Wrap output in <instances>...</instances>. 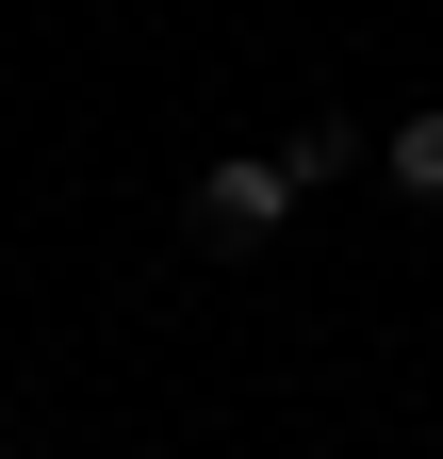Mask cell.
Here are the masks:
<instances>
[{"label": "cell", "mask_w": 443, "mask_h": 459, "mask_svg": "<svg viewBox=\"0 0 443 459\" xmlns=\"http://www.w3.org/2000/svg\"><path fill=\"white\" fill-rule=\"evenodd\" d=\"M378 164H395V197H443V99L395 115V148H378Z\"/></svg>", "instance_id": "7a4b0ae2"}, {"label": "cell", "mask_w": 443, "mask_h": 459, "mask_svg": "<svg viewBox=\"0 0 443 459\" xmlns=\"http://www.w3.org/2000/svg\"><path fill=\"white\" fill-rule=\"evenodd\" d=\"M280 181H296V197H328V181H345V115H312V132H280Z\"/></svg>", "instance_id": "3957f363"}, {"label": "cell", "mask_w": 443, "mask_h": 459, "mask_svg": "<svg viewBox=\"0 0 443 459\" xmlns=\"http://www.w3.org/2000/svg\"><path fill=\"white\" fill-rule=\"evenodd\" d=\"M280 213H296V181H280V148H247V164H197V247H263Z\"/></svg>", "instance_id": "6da1fadb"}]
</instances>
